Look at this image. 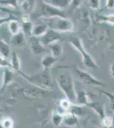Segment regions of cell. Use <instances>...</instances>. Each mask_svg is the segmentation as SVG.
I'll return each instance as SVG.
<instances>
[{"mask_svg":"<svg viewBox=\"0 0 114 128\" xmlns=\"http://www.w3.org/2000/svg\"><path fill=\"white\" fill-rule=\"evenodd\" d=\"M19 74L25 80L30 82L31 84H34L36 87L43 89V90H49L53 87V82L51 80L49 69H43L38 73L32 74V75H27L23 72L20 71Z\"/></svg>","mask_w":114,"mask_h":128,"instance_id":"6da1fadb","label":"cell"},{"mask_svg":"<svg viewBox=\"0 0 114 128\" xmlns=\"http://www.w3.org/2000/svg\"><path fill=\"white\" fill-rule=\"evenodd\" d=\"M56 83L61 89V90L63 92L66 98L72 101L73 104H75L77 98V92L74 86L73 79L72 75L69 74H60L56 79Z\"/></svg>","mask_w":114,"mask_h":128,"instance_id":"7a4b0ae2","label":"cell"},{"mask_svg":"<svg viewBox=\"0 0 114 128\" xmlns=\"http://www.w3.org/2000/svg\"><path fill=\"white\" fill-rule=\"evenodd\" d=\"M69 43L73 47L74 49L78 51L80 54L81 57H82V61L84 65L88 68H98V65L95 62L94 58L92 57V56L89 54L86 51V50L84 49V44H83L82 40L78 37H72L70 38Z\"/></svg>","mask_w":114,"mask_h":128,"instance_id":"3957f363","label":"cell"},{"mask_svg":"<svg viewBox=\"0 0 114 128\" xmlns=\"http://www.w3.org/2000/svg\"><path fill=\"white\" fill-rule=\"evenodd\" d=\"M39 18H47V19H52L55 17H66L63 11L55 7L50 4L47 3L46 1L41 4L40 13L38 16Z\"/></svg>","mask_w":114,"mask_h":128,"instance_id":"277c9868","label":"cell"},{"mask_svg":"<svg viewBox=\"0 0 114 128\" xmlns=\"http://www.w3.org/2000/svg\"><path fill=\"white\" fill-rule=\"evenodd\" d=\"M50 23V28L58 31L60 32H73L74 26L72 22L67 17H55L52 18Z\"/></svg>","mask_w":114,"mask_h":128,"instance_id":"5b68a950","label":"cell"},{"mask_svg":"<svg viewBox=\"0 0 114 128\" xmlns=\"http://www.w3.org/2000/svg\"><path fill=\"white\" fill-rule=\"evenodd\" d=\"M75 72L77 75H78V79H79V80L83 84H88V86H96V87H102V86H104V84L101 80H97L91 74L79 68L78 67H75Z\"/></svg>","mask_w":114,"mask_h":128,"instance_id":"8992f818","label":"cell"},{"mask_svg":"<svg viewBox=\"0 0 114 128\" xmlns=\"http://www.w3.org/2000/svg\"><path fill=\"white\" fill-rule=\"evenodd\" d=\"M40 40L45 46H49V45H50L51 44H53V43L57 42V41H59V40H61L62 36L60 32L49 28L46 32V34L41 37Z\"/></svg>","mask_w":114,"mask_h":128,"instance_id":"52a82bcc","label":"cell"},{"mask_svg":"<svg viewBox=\"0 0 114 128\" xmlns=\"http://www.w3.org/2000/svg\"><path fill=\"white\" fill-rule=\"evenodd\" d=\"M29 46H30L32 53L35 56L43 54L46 50V49H45L46 46L42 43L40 38L35 36H31L29 38Z\"/></svg>","mask_w":114,"mask_h":128,"instance_id":"ba28073f","label":"cell"},{"mask_svg":"<svg viewBox=\"0 0 114 128\" xmlns=\"http://www.w3.org/2000/svg\"><path fill=\"white\" fill-rule=\"evenodd\" d=\"M14 78V71L11 68H3V84L1 86V90L3 92L6 87L12 83Z\"/></svg>","mask_w":114,"mask_h":128,"instance_id":"9c48e42d","label":"cell"},{"mask_svg":"<svg viewBox=\"0 0 114 128\" xmlns=\"http://www.w3.org/2000/svg\"><path fill=\"white\" fill-rule=\"evenodd\" d=\"M33 28L34 25L30 20L28 17V15L26 14V16L22 17V23H21V31L24 32V34L26 37L30 38L33 35Z\"/></svg>","mask_w":114,"mask_h":128,"instance_id":"30bf717a","label":"cell"},{"mask_svg":"<svg viewBox=\"0 0 114 128\" xmlns=\"http://www.w3.org/2000/svg\"><path fill=\"white\" fill-rule=\"evenodd\" d=\"M78 123V117L77 115L73 114L71 112H67L64 114V120H63V124L67 126L72 127V126H77Z\"/></svg>","mask_w":114,"mask_h":128,"instance_id":"8fae6325","label":"cell"},{"mask_svg":"<svg viewBox=\"0 0 114 128\" xmlns=\"http://www.w3.org/2000/svg\"><path fill=\"white\" fill-rule=\"evenodd\" d=\"M58 61V57L54 56L53 55H46L41 60V66L43 69H49Z\"/></svg>","mask_w":114,"mask_h":128,"instance_id":"7c38bea8","label":"cell"},{"mask_svg":"<svg viewBox=\"0 0 114 128\" xmlns=\"http://www.w3.org/2000/svg\"><path fill=\"white\" fill-rule=\"evenodd\" d=\"M90 101L89 99V94L84 90H79L77 92V98L74 104L81 105V106H88Z\"/></svg>","mask_w":114,"mask_h":128,"instance_id":"4fadbf2b","label":"cell"},{"mask_svg":"<svg viewBox=\"0 0 114 128\" xmlns=\"http://www.w3.org/2000/svg\"><path fill=\"white\" fill-rule=\"evenodd\" d=\"M48 47H49V50H50V54L53 55L54 56L58 57V58L61 56L62 52H63V44H62L61 40L53 43Z\"/></svg>","mask_w":114,"mask_h":128,"instance_id":"5bb4252c","label":"cell"},{"mask_svg":"<svg viewBox=\"0 0 114 128\" xmlns=\"http://www.w3.org/2000/svg\"><path fill=\"white\" fill-rule=\"evenodd\" d=\"M10 62H11V66H12V69L14 70L15 73L19 74L20 71H21V62H20V59L18 56L17 53L15 51L11 53V56H10Z\"/></svg>","mask_w":114,"mask_h":128,"instance_id":"9a60e30c","label":"cell"},{"mask_svg":"<svg viewBox=\"0 0 114 128\" xmlns=\"http://www.w3.org/2000/svg\"><path fill=\"white\" fill-rule=\"evenodd\" d=\"M88 107H90L95 111L97 114L99 115V117L102 120L105 115V108H104V104H101L100 102H90V104L88 105Z\"/></svg>","mask_w":114,"mask_h":128,"instance_id":"2e32d148","label":"cell"},{"mask_svg":"<svg viewBox=\"0 0 114 128\" xmlns=\"http://www.w3.org/2000/svg\"><path fill=\"white\" fill-rule=\"evenodd\" d=\"M0 55H1V58L4 59H9L11 56V50H10L9 44L3 40H1L0 42Z\"/></svg>","mask_w":114,"mask_h":128,"instance_id":"e0dca14e","label":"cell"},{"mask_svg":"<svg viewBox=\"0 0 114 128\" xmlns=\"http://www.w3.org/2000/svg\"><path fill=\"white\" fill-rule=\"evenodd\" d=\"M11 43L14 46H22V45L26 44V35L24 34V32L22 31L15 35H12Z\"/></svg>","mask_w":114,"mask_h":128,"instance_id":"ac0fdd59","label":"cell"},{"mask_svg":"<svg viewBox=\"0 0 114 128\" xmlns=\"http://www.w3.org/2000/svg\"><path fill=\"white\" fill-rule=\"evenodd\" d=\"M48 29H49L48 25L45 24V23H40V24L34 25L33 35H32V36L38 37V38H41V37L43 36V35L46 34Z\"/></svg>","mask_w":114,"mask_h":128,"instance_id":"d6986e66","label":"cell"},{"mask_svg":"<svg viewBox=\"0 0 114 128\" xmlns=\"http://www.w3.org/2000/svg\"><path fill=\"white\" fill-rule=\"evenodd\" d=\"M8 29H9V32L12 35H15L17 34H19L20 32H21V26L20 25V23L18 22L17 20L15 19H12L9 22H8Z\"/></svg>","mask_w":114,"mask_h":128,"instance_id":"ffe728a7","label":"cell"},{"mask_svg":"<svg viewBox=\"0 0 114 128\" xmlns=\"http://www.w3.org/2000/svg\"><path fill=\"white\" fill-rule=\"evenodd\" d=\"M36 0H23L21 3V9L25 14H30L34 10Z\"/></svg>","mask_w":114,"mask_h":128,"instance_id":"44dd1931","label":"cell"},{"mask_svg":"<svg viewBox=\"0 0 114 128\" xmlns=\"http://www.w3.org/2000/svg\"><path fill=\"white\" fill-rule=\"evenodd\" d=\"M45 1L60 10L65 9L71 4V0H45Z\"/></svg>","mask_w":114,"mask_h":128,"instance_id":"7402d4cb","label":"cell"},{"mask_svg":"<svg viewBox=\"0 0 114 128\" xmlns=\"http://www.w3.org/2000/svg\"><path fill=\"white\" fill-rule=\"evenodd\" d=\"M72 105H73V102H72L70 99L66 98V96L64 98H61V100L59 101L60 108H61V109H63V111L65 113L69 112Z\"/></svg>","mask_w":114,"mask_h":128,"instance_id":"603a6c76","label":"cell"},{"mask_svg":"<svg viewBox=\"0 0 114 128\" xmlns=\"http://www.w3.org/2000/svg\"><path fill=\"white\" fill-rule=\"evenodd\" d=\"M63 120H64L63 114L59 113L58 111H54L52 113L51 121H52L54 126H60L61 124H63Z\"/></svg>","mask_w":114,"mask_h":128,"instance_id":"cb8c5ba5","label":"cell"},{"mask_svg":"<svg viewBox=\"0 0 114 128\" xmlns=\"http://www.w3.org/2000/svg\"><path fill=\"white\" fill-rule=\"evenodd\" d=\"M100 92L109 100V105L111 110L114 113V92H109L107 90H100Z\"/></svg>","mask_w":114,"mask_h":128,"instance_id":"d4e9b609","label":"cell"},{"mask_svg":"<svg viewBox=\"0 0 114 128\" xmlns=\"http://www.w3.org/2000/svg\"><path fill=\"white\" fill-rule=\"evenodd\" d=\"M14 120L9 117L3 118L0 123V127L1 128H14Z\"/></svg>","mask_w":114,"mask_h":128,"instance_id":"484cf974","label":"cell"},{"mask_svg":"<svg viewBox=\"0 0 114 128\" xmlns=\"http://www.w3.org/2000/svg\"><path fill=\"white\" fill-rule=\"evenodd\" d=\"M84 106H81V105H77V104H74L72 106L71 109H70L69 112H71L72 114H73L77 115V116H80L81 114H83L84 112Z\"/></svg>","mask_w":114,"mask_h":128,"instance_id":"4316f807","label":"cell"},{"mask_svg":"<svg viewBox=\"0 0 114 128\" xmlns=\"http://www.w3.org/2000/svg\"><path fill=\"white\" fill-rule=\"evenodd\" d=\"M114 125V118L113 116H105L102 119V126L105 128H113Z\"/></svg>","mask_w":114,"mask_h":128,"instance_id":"83f0119b","label":"cell"},{"mask_svg":"<svg viewBox=\"0 0 114 128\" xmlns=\"http://www.w3.org/2000/svg\"><path fill=\"white\" fill-rule=\"evenodd\" d=\"M99 20L114 26V14H108V15L101 16L99 17Z\"/></svg>","mask_w":114,"mask_h":128,"instance_id":"f1b7e54d","label":"cell"},{"mask_svg":"<svg viewBox=\"0 0 114 128\" xmlns=\"http://www.w3.org/2000/svg\"><path fill=\"white\" fill-rule=\"evenodd\" d=\"M19 0H1V6H9L16 9L18 6Z\"/></svg>","mask_w":114,"mask_h":128,"instance_id":"f546056e","label":"cell"},{"mask_svg":"<svg viewBox=\"0 0 114 128\" xmlns=\"http://www.w3.org/2000/svg\"><path fill=\"white\" fill-rule=\"evenodd\" d=\"M89 6L91 10H98L101 7V0H89Z\"/></svg>","mask_w":114,"mask_h":128,"instance_id":"4dcf8cb0","label":"cell"},{"mask_svg":"<svg viewBox=\"0 0 114 128\" xmlns=\"http://www.w3.org/2000/svg\"><path fill=\"white\" fill-rule=\"evenodd\" d=\"M84 0H71V7L72 9H78L83 4Z\"/></svg>","mask_w":114,"mask_h":128,"instance_id":"1f68e13d","label":"cell"},{"mask_svg":"<svg viewBox=\"0 0 114 128\" xmlns=\"http://www.w3.org/2000/svg\"><path fill=\"white\" fill-rule=\"evenodd\" d=\"M106 7L108 10L114 9V0H106Z\"/></svg>","mask_w":114,"mask_h":128,"instance_id":"d6a6232c","label":"cell"},{"mask_svg":"<svg viewBox=\"0 0 114 128\" xmlns=\"http://www.w3.org/2000/svg\"><path fill=\"white\" fill-rule=\"evenodd\" d=\"M110 72H111V74L113 76V78H114V62H113L110 66Z\"/></svg>","mask_w":114,"mask_h":128,"instance_id":"836d02e7","label":"cell"},{"mask_svg":"<svg viewBox=\"0 0 114 128\" xmlns=\"http://www.w3.org/2000/svg\"><path fill=\"white\" fill-rule=\"evenodd\" d=\"M77 128H80V127H79V126H78V127H77Z\"/></svg>","mask_w":114,"mask_h":128,"instance_id":"e575fe53","label":"cell"},{"mask_svg":"<svg viewBox=\"0 0 114 128\" xmlns=\"http://www.w3.org/2000/svg\"><path fill=\"white\" fill-rule=\"evenodd\" d=\"M0 128H1V127H0Z\"/></svg>","mask_w":114,"mask_h":128,"instance_id":"d590c367","label":"cell"}]
</instances>
